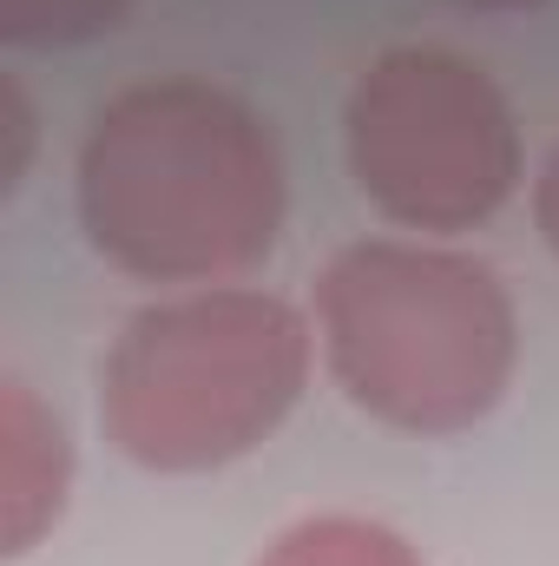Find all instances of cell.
Masks as SVG:
<instances>
[{"label":"cell","instance_id":"9c48e42d","mask_svg":"<svg viewBox=\"0 0 559 566\" xmlns=\"http://www.w3.org/2000/svg\"><path fill=\"white\" fill-rule=\"evenodd\" d=\"M534 224H540L547 251L559 258V145H553V158H547V171H540V185H534Z\"/></svg>","mask_w":559,"mask_h":566},{"label":"cell","instance_id":"6da1fadb","mask_svg":"<svg viewBox=\"0 0 559 566\" xmlns=\"http://www.w3.org/2000/svg\"><path fill=\"white\" fill-rule=\"evenodd\" d=\"M277 133L211 80H145L93 113L80 145V224L145 283H224L283 231Z\"/></svg>","mask_w":559,"mask_h":566},{"label":"cell","instance_id":"5b68a950","mask_svg":"<svg viewBox=\"0 0 559 566\" xmlns=\"http://www.w3.org/2000/svg\"><path fill=\"white\" fill-rule=\"evenodd\" d=\"M66 434L33 402L27 382H0V547L27 554L66 507Z\"/></svg>","mask_w":559,"mask_h":566},{"label":"cell","instance_id":"8992f818","mask_svg":"<svg viewBox=\"0 0 559 566\" xmlns=\"http://www.w3.org/2000/svg\"><path fill=\"white\" fill-rule=\"evenodd\" d=\"M257 566H428L382 521H362V514H316V521H296L283 527L277 541L257 554Z\"/></svg>","mask_w":559,"mask_h":566},{"label":"cell","instance_id":"277c9868","mask_svg":"<svg viewBox=\"0 0 559 566\" xmlns=\"http://www.w3.org/2000/svg\"><path fill=\"white\" fill-rule=\"evenodd\" d=\"M342 145L362 198L409 231H474L520 185V126L487 66L389 46L349 93Z\"/></svg>","mask_w":559,"mask_h":566},{"label":"cell","instance_id":"30bf717a","mask_svg":"<svg viewBox=\"0 0 559 566\" xmlns=\"http://www.w3.org/2000/svg\"><path fill=\"white\" fill-rule=\"evenodd\" d=\"M454 7H474V13H527V7H547V0H454Z\"/></svg>","mask_w":559,"mask_h":566},{"label":"cell","instance_id":"3957f363","mask_svg":"<svg viewBox=\"0 0 559 566\" xmlns=\"http://www.w3.org/2000/svg\"><path fill=\"white\" fill-rule=\"evenodd\" d=\"M309 382V323L271 290L139 310L99 369V428L151 474H204L271 441Z\"/></svg>","mask_w":559,"mask_h":566},{"label":"cell","instance_id":"52a82bcc","mask_svg":"<svg viewBox=\"0 0 559 566\" xmlns=\"http://www.w3.org/2000/svg\"><path fill=\"white\" fill-rule=\"evenodd\" d=\"M133 0H0L7 46H80L126 20Z\"/></svg>","mask_w":559,"mask_h":566},{"label":"cell","instance_id":"7a4b0ae2","mask_svg":"<svg viewBox=\"0 0 559 566\" xmlns=\"http://www.w3.org/2000/svg\"><path fill=\"white\" fill-rule=\"evenodd\" d=\"M316 336L342 396L402 428L461 434L514 382V296L481 258L369 238L316 277Z\"/></svg>","mask_w":559,"mask_h":566},{"label":"cell","instance_id":"ba28073f","mask_svg":"<svg viewBox=\"0 0 559 566\" xmlns=\"http://www.w3.org/2000/svg\"><path fill=\"white\" fill-rule=\"evenodd\" d=\"M0 113H7V158H0V185H20V165H27V145H33V119H27V99H20V86H13V80L0 86Z\"/></svg>","mask_w":559,"mask_h":566}]
</instances>
